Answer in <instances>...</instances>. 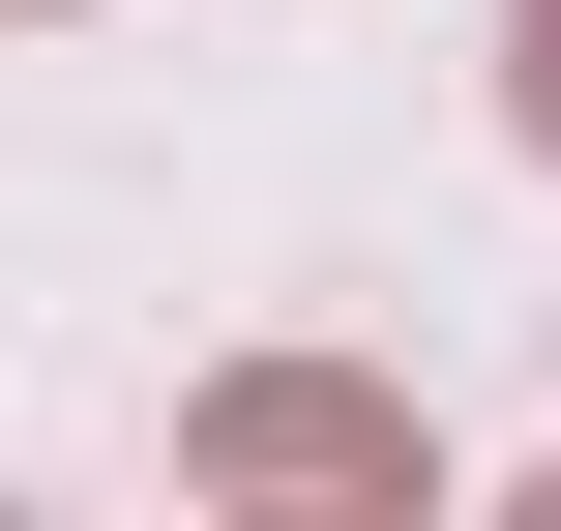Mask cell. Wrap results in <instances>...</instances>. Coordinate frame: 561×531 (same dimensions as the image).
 Instances as JSON below:
<instances>
[{"label":"cell","mask_w":561,"mask_h":531,"mask_svg":"<svg viewBox=\"0 0 561 531\" xmlns=\"http://www.w3.org/2000/svg\"><path fill=\"white\" fill-rule=\"evenodd\" d=\"M503 118H533V148H561V0H503Z\"/></svg>","instance_id":"2"},{"label":"cell","mask_w":561,"mask_h":531,"mask_svg":"<svg viewBox=\"0 0 561 531\" xmlns=\"http://www.w3.org/2000/svg\"><path fill=\"white\" fill-rule=\"evenodd\" d=\"M0 30H30V0H0Z\"/></svg>","instance_id":"3"},{"label":"cell","mask_w":561,"mask_h":531,"mask_svg":"<svg viewBox=\"0 0 561 531\" xmlns=\"http://www.w3.org/2000/svg\"><path fill=\"white\" fill-rule=\"evenodd\" d=\"M178 473H207V503H414V414L325 384V355H237V384L178 414Z\"/></svg>","instance_id":"1"}]
</instances>
